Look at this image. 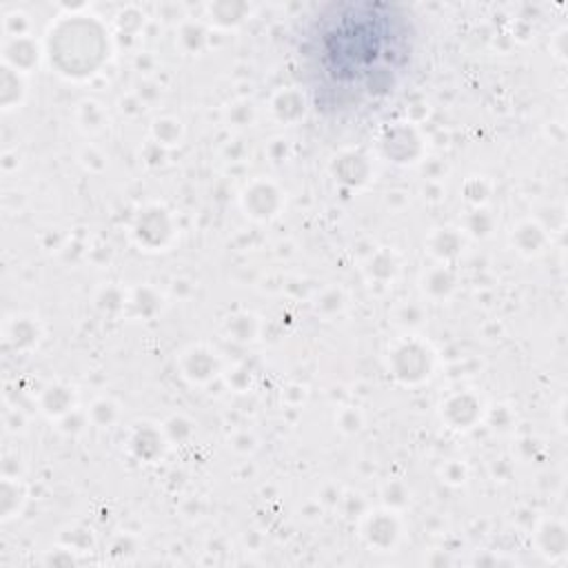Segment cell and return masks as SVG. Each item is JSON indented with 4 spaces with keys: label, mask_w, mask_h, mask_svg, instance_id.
Returning a JSON list of instances; mask_svg holds the SVG:
<instances>
[{
    "label": "cell",
    "mask_w": 568,
    "mask_h": 568,
    "mask_svg": "<svg viewBox=\"0 0 568 568\" xmlns=\"http://www.w3.org/2000/svg\"><path fill=\"white\" fill-rule=\"evenodd\" d=\"M302 55L320 106L371 109L406 80L415 58V29L395 4L335 2L311 20Z\"/></svg>",
    "instance_id": "obj_1"
}]
</instances>
